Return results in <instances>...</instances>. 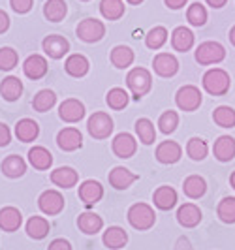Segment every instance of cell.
<instances>
[{
	"mask_svg": "<svg viewBox=\"0 0 235 250\" xmlns=\"http://www.w3.org/2000/svg\"><path fill=\"white\" fill-rule=\"evenodd\" d=\"M109 59H111V64L115 68H123L124 70L128 66H132V62H134V51L130 49L128 45H117V47H113Z\"/></svg>",
	"mask_w": 235,
	"mask_h": 250,
	"instance_id": "obj_34",
	"label": "cell"
},
{
	"mask_svg": "<svg viewBox=\"0 0 235 250\" xmlns=\"http://www.w3.org/2000/svg\"><path fill=\"white\" fill-rule=\"evenodd\" d=\"M171 45L179 53L190 51L192 45H194V34H192V30L186 28V26H177L173 32H171Z\"/></svg>",
	"mask_w": 235,
	"mask_h": 250,
	"instance_id": "obj_25",
	"label": "cell"
},
{
	"mask_svg": "<svg viewBox=\"0 0 235 250\" xmlns=\"http://www.w3.org/2000/svg\"><path fill=\"white\" fill-rule=\"evenodd\" d=\"M88 134L94 139H106L111 136L113 132V119L104 111H96L88 117Z\"/></svg>",
	"mask_w": 235,
	"mask_h": 250,
	"instance_id": "obj_5",
	"label": "cell"
},
{
	"mask_svg": "<svg viewBox=\"0 0 235 250\" xmlns=\"http://www.w3.org/2000/svg\"><path fill=\"white\" fill-rule=\"evenodd\" d=\"M23 224V214L15 207H4L0 209V229L2 231H17Z\"/></svg>",
	"mask_w": 235,
	"mask_h": 250,
	"instance_id": "obj_17",
	"label": "cell"
},
{
	"mask_svg": "<svg viewBox=\"0 0 235 250\" xmlns=\"http://www.w3.org/2000/svg\"><path fill=\"white\" fill-rule=\"evenodd\" d=\"M136 134L143 145H152L156 141V130H154V125L149 119H137Z\"/></svg>",
	"mask_w": 235,
	"mask_h": 250,
	"instance_id": "obj_36",
	"label": "cell"
},
{
	"mask_svg": "<svg viewBox=\"0 0 235 250\" xmlns=\"http://www.w3.org/2000/svg\"><path fill=\"white\" fill-rule=\"evenodd\" d=\"M77 226H79V229L83 231V233H87V235H94V233H98L100 229L104 228V220H102V216L96 213H81L79 214V218H77Z\"/></svg>",
	"mask_w": 235,
	"mask_h": 250,
	"instance_id": "obj_28",
	"label": "cell"
},
{
	"mask_svg": "<svg viewBox=\"0 0 235 250\" xmlns=\"http://www.w3.org/2000/svg\"><path fill=\"white\" fill-rule=\"evenodd\" d=\"M128 222L132 228H136L139 231L150 229L156 222V213L154 209L147 203H134L128 209Z\"/></svg>",
	"mask_w": 235,
	"mask_h": 250,
	"instance_id": "obj_2",
	"label": "cell"
},
{
	"mask_svg": "<svg viewBox=\"0 0 235 250\" xmlns=\"http://www.w3.org/2000/svg\"><path fill=\"white\" fill-rule=\"evenodd\" d=\"M207 152H209V147H207V143H205V139L201 138H192L188 139V143H186V154L192 158V160H203L205 156H207Z\"/></svg>",
	"mask_w": 235,
	"mask_h": 250,
	"instance_id": "obj_39",
	"label": "cell"
},
{
	"mask_svg": "<svg viewBox=\"0 0 235 250\" xmlns=\"http://www.w3.org/2000/svg\"><path fill=\"white\" fill-rule=\"evenodd\" d=\"M230 185H232V188L235 190V171L232 173V175H230Z\"/></svg>",
	"mask_w": 235,
	"mask_h": 250,
	"instance_id": "obj_54",
	"label": "cell"
},
{
	"mask_svg": "<svg viewBox=\"0 0 235 250\" xmlns=\"http://www.w3.org/2000/svg\"><path fill=\"white\" fill-rule=\"evenodd\" d=\"M106 102H107V105L115 109V111H121L124 109L126 105H128V102H130V96H128V92L121 87H115L111 88L109 92H107V96H106Z\"/></svg>",
	"mask_w": 235,
	"mask_h": 250,
	"instance_id": "obj_38",
	"label": "cell"
},
{
	"mask_svg": "<svg viewBox=\"0 0 235 250\" xmlns=\"http://www.w3.org/2000/svg\"><path fill=\"white\" fill-rule=\"evenodd\" d=\"M158 126H160L162 134H173L179 126V115L175 111H164L158 119Z\"/></svg>",
	"mask_w": 235,
	"mask_h": 250,
	"instance_id": "obj_44",
	"label": "cell"
},
{
	"mask_svg": "<svg viewBox=\"0 0 235 250\" xmlns=\"http://www.w3.org/2000/svg\"><path fill=\"white\" fill-rule=\"evenodd\" d=\"M100 13L107 21H117L124 15V2L123 0H102L100 2Z\"/></svg>",
	"mask_w": 235,
	"mask_h": 250,
	"instance_id": "obj_35",
	"label": "cell"
},
{
	"mask_svg": "<svg viewBox=\"0 0 235 250\" xmlns=\"http://www.w3.org/2000/svg\"><path fill=\"white\" fill-rule=\"evenodd\" d=\"M10 141H12V132H10V128L4 125V123H0V147L10 145Z\"/></svg>",
	"mask_w": 235,
	"mask_h": 250,
	"instance_id": "obj_47",
	"label": "cell"
},
{
	"mask_svg": "<svg viewBox=\"0 0 235 250\" xmlns=\"http://www.w3.org/2000/svg\"><path fill=\"white\" fill-rule=\"evenodd\" d=\"M0 169H2V173L6 177H10V179H17V177H23L26 171V162L21 158V156H17V154H10V156H6L2 164H0Z\"/></svg>",
	"mask_w": 235,
	"mask_h": 250,
	"instance_id": "obj_24",
	"label": "cell"
},
{
	"mask_svg": "<svg viewBox=\"0 0 235 250\" xmlns=\"http://www.w3.org/2000/svg\"><path fill=\"white\" fill-rule=\"evenodd\" d=\"M164 2H166V6L171 8V10H181V8H185L188 0H164Z\"/></svg>",
	"mask_w": 235,
	"mask_h": 250,
	"instance_id": "obj_51",
	"label": "cell"
},
{
	"mask_svg": "<svg viewBox=\"0 0 235 250\" xmlns=\"http://www.w3.org/2000/svg\"><path fill=\"white\" fill-rule=\"evenodd\" d=\"M47 250H72V245H70V241H66V239H55V241H51Z\"/></svg>",
	"mask_w": 235,
	"mask_h": 250,
	"instance_id": "obj_48",
	"label": "cell"
},
{
	"mask_svg": "<svg viewBox=\"0 0 235 250\" xmlns=\"http://www.w3.org/2000/svg\"><path fill=\"white\" fill-rule=\"evenodd\" d=\"M102 198H104V187L100 185L98 181L88 179V181L81 183V187H79V200L83 201L87 207H92Z\"/></svg>",
	"mask_w": 235,
	"mask_h": 250,
	"instance_id": "obj_12",
	"label": "cell"
},
{
	"mask_svg": "<svg viewBox=\"0 0 235 250\" xmlns=\"http://www.w3.org/2000/svg\"><path fill=\"white\" fill-rule=\"evenodd\" d=\"M59 117L64 123H79L85 117V105L75 98H68L59 107Z\"/></svg>",
	"mask_w": 235,
	"mask_h": 250,
	"instance_id": "obj_13",
	"label": "cell"
},
{
	"mask_svg": "<svg viewBox=\"0 0 235 250\" xmlns=\"http://www.w3.org/2000/svg\"><path fill=\"white\" fill-rule=\"evenodd\" d=\"M126 2H128V4H134V6H136V4H141L143 0H126Z\"/></svg>",
	"mask_w": 235,
	"mask_h": 250,
	"instance_id": "obj_55",
	"label": "cell"
},
{
	"mask_svg": "<svg viewBox=\"0 0 235 250\" xmlns=\"http://www.w3.org/2000/svg\"><path fill=\"white\" fill-rule=\"evenodd\" d=\"M216 214L226 224H235V198H224L216 207Z\"/></svg>",
	"mask_w": 235,
	"mask_h": 250,
	"instance_id": "obj_41",
	"label": "cell"
},
{
	"mask_svg": "<svg viewBox=\"0 0 235 250\" xmlns=\"http://www.w3.org/2000/svg\"><path fill=\"white\" fill-rule=\"evenodd\" d=\"M38 207L40 211L47 216H55L64 209V198L59 190H45L38 198Z\"/></svg>",
	"mask_w": 235,
	"mask_h": 250,
	"instance_id": "obj_8",
	"label": "cell"
},
{
	"mask_svg": "<svg viewBox=\"0 0 235 250\" xmlns=\"http://www.w3.org/2000/svg\"><path fill=\"white\" fill-rule=\"evenodd\" d=\"M152 201L154 205L162 209V211H170L177 205V192H175L171 187L164 185V187H158L152 194Z\"/></svg>",
	"mask_w": 235,
	"mask_h": 250,
	"instance_id": "obj_22",
	"label": "cell"
},
{
	"mask_svg": "<svg viewBox=\"0 0 235 250\" xmlns=\"http://www.w3.org/2000/svg\"><path fill=\"white\" fill-rule=\"evenodd\" d=\"M68 13V4L64 0H47L43 6V15L51 23H59Z\"/></svg>",
	"mask_w": 235,
	"mask_h": 250,
	"instance_id": "obj_32",
	"label": "cell"
},
{
	"mask_svg": "<svg viewBox=\"0 0 235 250\" xmlns=\"http://www.w3.org/2000/svg\"><path fill=\"white\" fill-rule=\"evenodd\" d=\"M8 28H10V15L4 10H0V34H4Z\"/></svg>",
	"mask_w": 235,
	"mask_h": 250,
	"instance_id": "obj_49",
	"label": "cell"
},
{
	"mask_svg": "<svg viewBox=\"0 0 235 250\" xmlns=\"http://www.w3.org/2000/svg\"><path fill=\"white\" fill-rule=\"evenodd\" d=\"M34 0H10V6L15 13H28L32 10Z\"/></svg>",
	"mask_w": 235,
	"mask_h": 250,
	"instance_id": "obj_46",
	"label": "cell"
},
{
	"mask_svg": "<svg viewBox=\"0 0 235 250\" xmlns=\"http://www.w3.org/2000/svg\"><path fill=\"white\" fill-rule=\"evenodd\" d=\"M213 121L222 128H234L235 126V109L230 105H220L213 111Z\"/></svg>",
	"mask_w": 235,
	"mask_h": 250,
	"instance_id": "obj_40",
	"label": "cell"
},
{
	"mask_svg": "<svg viewBox=\"0 0 235 250\" xmlns=\"http://www.w3.org/2000/svg\"><path fill=\"white\" fill-rule=\"evenodd\" d=\"M201 83H203V88L213 96H224L232 87L230 74L222 68H213L209 72H205Z\"/></svg>",
	"mask_w": 235,
	"mask_h": 250,
	"instance_id": "obj_1",
	"label": "cell"
},
{
	"mask_svg": "<svg viewBox=\"0 0 235 250\" xmlns=\"http://www.w3.org/2000/svg\"><path fill=\"white\" fill-rule=\"evenodd\" d=\"M173 250H194V249H192V243H190L186 237H179L177 239V243H175Z\"/></svg>",
	"mask_w": 235,
	"mask_h": 250,
	"instance_id": "obj_50",
	"label": "cell"
},
{
	"mask_svg": "<svg viewBox=\"0 0 235 250\" xmlns=\"http://www.w3.org/2000/svg\"><path fill=\"white\" fill-rule=\"evenodd\" d=\"M28 162L32 164L36 169H49L51 164H53V154L45 147H32L28 150Z\"/></svg>",
	"mask_w": 235,
	"mask_h": 250,
	"instance_id": "obj_31",
	"label": "cell"
},
{
	"mask_svg": "<svg viewBox=\"0 0 235 250\" xmlns=\"http://www.w3.org/2000/svg\"><path fill=\"white\" fill-rule=\"evenodd\" d=\"M205 2L209 4L211 8H216V10H218V8H224V6H226L228 0H205Z\"/></svg>",
	"mask_w": 235,
	"mask_h": 250,
	"instance_id": "obj_52",
	"label": "cell"
},
{
	"mask_svg": "<svg viewBox=\"0 0 235 250\" xmlns=\"http://www.w3.org/2000/svg\"><path fill=\"white\" fill-rule=\"evenodd\" d=\"M109 185L113 188H117V190H126V188L130 187L132 183H136L139 177L136 173H132L130 169H126L123 166H117V167H113L111 171H109Z\"/></svg>",
	"mask_w": 235,
	"mask_h": 250,
	"instance_id": "obj_18",
	"label": "cell"
},
{
	"mask_svg": "<svg viewBox=\"0 0 235 250\" xmlns=\"http://www.w3.org/2000/svg\"><path fill=\"white\" fill-rule=\"evenodd\" d=\"M183 190H185V194L190 198V200H199L205 192H207V183H205V179L199 175H190L185 179V183H183Z\"/></svg>",
	"mask_w": 235,
	"mask_h": 250,
	"instance_id": "obj_30",
	"label": "cell"
},
{
	"mask_svg": "<svg viewBox=\"0 0 235 250\" xmlns=\"http://www.w3.org/2000/svg\"><path fill=\"white\" fill-rule=\"evenodd\" d=\"M23 94V83L19 81V77H6L2 83H0V96L8 102H15L19 96Z\"/></svg>",
	"mask_w": 235,
	"mask_h": 250,
	"instance_id": "obj_29",
	"label": "cell"
},
{
	"mask_svg": "<svg viewBox=\"0 0 235 250\" xmlns=\"http://www.w3.org/2000/svg\"><path fill=\"white\" fill-rule=\"evenodd\" d=\"M126 85L132 90V96L139 100L147 94L152 87V75L147 68H134L126 75Z\"/></svg>",
	"mask_w": 235,
	"mask_h": 250,
	"instance_id": "obj_3",
	"label": "cell"
},
{
	"mask_svg": "<svg viewBox=\"0 0 235 250\" xmlns=\"http://www.w3.org/2000/svg\"><path fill=\"white\" fill-rule=\"evenodd\" d=\"M111 149L119 158H132L137 150V141L132 134L121 132V134H117V136L113 138Z\"/></svg>",
	"mask_w": 235,
	"mask_h": 250,
	"instance_id": "obj_9",
	"label": "cell"
},
{
	"mask_svg": "<svg viewBox=\"0 0 235 250\" xmlns=\"http://www.w3.org/2000/svg\"><path fill=\"white\" fill-rule=\"evenodd\" d=\"M214 158L218 162H230L235 158V139L230 136H220V138L214 141Z\"/></svg>",
	"mask_w": 235,
	"mask_h": 250,
	"instance_id": "obj_20",
	"label": "cell"
},
{
	"mask_svg": "<svg viewBox=\"0 0 235 250\" xmlns=\"http://www.w3.org/2000/svg\"><path fill=\"white\" fill-rule=\"evenodd\" d=\"M154 156L160 164H177L183 156V149L177 141H162Z\"/></svg>",
	"mask_w": 235,
	"mask_h": 250,
	"instance_id": "obj_15",
	"label": "cell"
},
{
	"mask_svg": "<svg viewBox=\"0 0 235 250\" xmlns=\"http://www.w3.org/2000/svg\"><path fill=\"white\" fill-rule=\"evenodd\" d=\"M81 2H88V0H81Z\"/></svg>",
	"mask_w": 235,
	"mask_h": 250,
	"instance_id": "obj_56",
	"label": "cell"
},
{
	"mask_svg": "<svg viewBox=\"0 0 235 250\" xmlns=\"http://www.w3.org/2000/svg\"><path fill=\"white\" fill-rule=\"evenodd\" d=\"M152 66H154V72L160 77H173L179 70V61L170 53H158L152 61Z\"/></svg>",
	"mask_w": 235,
	"mask_h": 250,
	"instance_id": "obj_16",
	"label": "cell"
},
{
	"mask_svg": "<svg viewBox=\"0 0 235 250\" xmlns=\"http://www.w3.org/2000/svg\"><path fill=\"white\" fill-rule=\"evenodd\" d=\"M42 47H43L47 57L59 61V59H62V57L70 51V42H68L66 38L59 36V34H49V36L43 38Z\"/></svg>",
	"mask_w": 235,
	"mask_h": 250,
	"instance_id": "obj_10",
	"label": "cell"
},
{
	"mask_svg": "<svg viewBox=\"0 0 235 250\" xmlns=\"http://www.w3.org/2000/svg\"><path fill=\"white\" fill-rule=\"evenodd\" d=\"M102 243H104V247H107L109 250H119L123 249V247H126L128 233L124 231L123 228H119V226H111V228H107L104 231Z\"/></svg>",
	"mask_w": 235,
	"mask_h": 250,
	"instance_id": "obj_23",
	"label": "cell"
},
{
	"mask_svg": "<svg viewBox=\"0 0 235 250\" xmlns=\"http://www.w3.org/2000/svg\"><path fill=\"white\" fill-rule=\"evenodd\" d=\"M49 222L43 218V216H30L28 222H26V233L30 239H43L47 233H49Z\"/></svg>",
	"mask_w": 235,
	"mask_h": 250,
	"instance_id": "obj_33",
	"label": "cell"
},
{
	"mask_svg": "<svg viewBox=\"0 0 235 250\" xmlns=\"http://www.w3.org/2000/svg\"><path fill=\"white\" fill-rule=\"evenodd\" d=\"M186 19L192 26H203L207 23V10L205 6H201L199 2H194L190 4L188 12H186Z\"/></svg>",
	"mask_w": 235,
	"mask_h": 250,
	"instance_id": "obj_43",
	"label": "cell"
},
{
	"mask_svg": "<svg viewBox=\"0 0 235 250\" xmlns=\"http://www.w3.org/2000/svg\"><path fill=\"white\" fill-rule=\"evenodd\" d=\"M38 134H40V126H38L36 121H32V119H21L17 125H15V136L19 141H23V143H30V141H34L38 138Z\"/></svg>",
	"mask_w": 235,
	"mask_h": 250,
	"instance_id": "obj_27",
	"label": "cell"
},
{
	"mask_svg": "<svg viewBox=\"0 0 235 250\" xmlns=\"http://www.w3.org/2000/svg\"><path fill=\"white\" fill-rule=\"evenodd\" d=\"M224 59H226V49L218 42H203L196 49V61L199 64H203V66L218 64L222 62Z\"/></svg>",
	"mask_w": 235,
	"mask_h": 250,
	"instance_id": "obj_4",
	"label": "cell"
},
{
	"mask_svg": "<svg viewBox=\"0 0 235 250\" xmlns=\"http://www.w3.org/2000/svg\"><path fill=\"white\" fill-rule=\"evenodd\" d=\"M55 104H57V96H55V92L49 90V88H43V90H40L36 96H34V100H32V107L40 113H45V111H49Z\"/></svg>",
	"mask_w": 235,
	"mask_h": 250,
	"instance_id": "obj_37",
	"label": "cell"
},
{
	"mask_svg": "<svg viewBox=\"0 0 235 250\" xmlns=\"http://www.w3.org/2000/svg\"><path fill=\"white\" fill-rule=\"evenodd\" d=\"M77 38L87 42V43H94V42H100L102 38L106 36V25L98 21V19H83L79 25H77Z\"/></svg>",
	"mask_w": 235,
	"mask_h": 250,
	"instance_id": "obj_6",
	"label": "cell"
},
{
	"mask_svg": "<svg viewBox=\"0 0 235 250\" xmlns=\"http://www.w3.org/2000/svg\"><path fill=\"white\" fill-rule=\"evenodd\" d=\"M177 222L183 228H196L201 222V211L194 203H185L177 211Z\"/></svg>",
	"mask_w": 235,
	"mask_h": 250,
	"instance_id": "obj_19",
	"label": "cell"
},
{
	"mask_svg": "<svg viewBox=\"0 0 235 250\" xmlns=\"http://www.w3.org/2000/svg\"><path fill=\"white\" fill-rule=\"evenodd\" d=\"M230 42H232V45H235V26H232V30H230Z\"/></svg>",
	"mask_w": 235,
	"mask_h": 250,
	"instance_id": "obj_53",
	"label": "cell"
},
{
	"mask_svg": "<svg viewBox=\"0 0 235 250\" xmlns=\"http://www.w3.org/2000/svg\"><path fill=\"white\" fill-rule=\"evenodd\" d=\"M77 181H79V175H77V171H75L74 167L62 166V167H57L55 171H51V183L61 188L75 187Z\"/></svg>",
	"mask_w": 235,
	"mask_h": 250,
	"instance_id": "obj_21",
	"label": "cell"
},
{
	"mask_svg": "<svg viewBox=\"0 0 235 250\" xmlns=\"http://www.w3.org/2000/svg\"><path fill=\"white\" fill-rule=\"evenodd\" d=\"M57 145L66 152H72L83 147V136L77 128H62L61 132L57 134Z\"/></svg>",
	"mask_w": 235,
	"mask_h": 250,
	"instance_id": "obj_11",
	"label": "cell"
},
{
	"mask_svg": "<svg viewBox=\"0 0 235 250\" xmlns=\"http://www.w3.org/2000/svg\"><path fill=\"white\" fill-rule=\"evenodd\" d=\"M175 102H177L179 109H183V111H196L201 105V92L194 85H185L177 90Z\"/></svg>",
	"mask_w": 235,
	"mask_h": 250,
	"instance_id": "obj_7",
	"label": "cell"
},
{
	"mask_svg": "<svg viewBox=\"0 0 235 250\" xmlns=\"http://www.w3.org/2000/svg\"><path fill=\"white\" fill-rule=\"evenodd\" d=\"M47 68H49V66H47V61H45V57H42V55H30L25 62H23V72H25L26 77L32 79V81H38V79L45 77Z\"/></svg>",
	"mask_w": 235,
	"mask_h": 250,
	"instance_id": "obj_14",
	"label": "cell"
},
{
	"mask_svg": "<svg viewBox=\"0 0 235 250\" xmlns=\"http://www.w3.org/2000/svg\"><path fill=\"white\" fill-rule=\"evenodd\" d=\"M19 62V55L12 47H0V70L10 72Z\"/></svg>",
	"mask_w": 235,
	"mask_h": 250,
	"instance_id": "obj_45",
	"label": "cell"
},
{
	"mask_svg": "<svg viewBox=\"0 0 235 250\" xmlns=\"http://www.w3.org/2000/svg\"><path fill=\"white\" fill-rule=\"evenodd\" d=\"M88 68H90V64H88L87 57H83L79 53L77 55H70L66 59V62H64L66 74L72 75V77H83V75H87Z\"/></svg>",
	"mask_w": 235,
	"mask_h": 250,
	"instance_id": "obj_26",
	"label": "cell"
},
{
	"mask_svg": "<svg viewBox=\"0 0 235 250\" xmlns=\"http://www.w3.org/2000/svg\"><path fill=\"white\" fill-rule=\"evenodd\" d=\"M168 42V30L164 26H154L150 28L145 36V43L149 49H160L162 45Z\"/></svg>",
	"mask_w": 235,
	"mask_h": 250,
	"instance_id": "obj_42",
	"label": "cell"
}]
</instances>
